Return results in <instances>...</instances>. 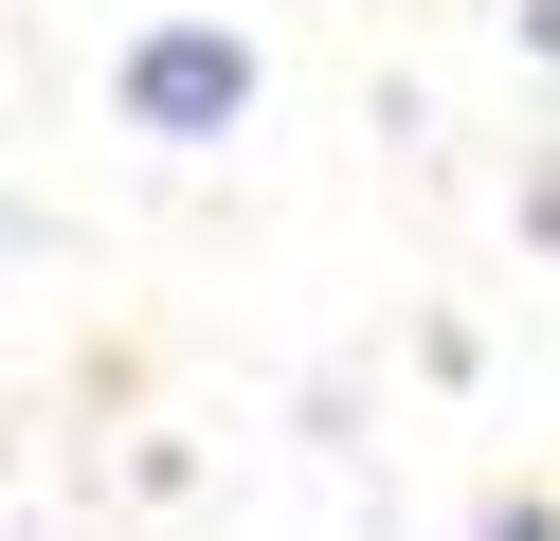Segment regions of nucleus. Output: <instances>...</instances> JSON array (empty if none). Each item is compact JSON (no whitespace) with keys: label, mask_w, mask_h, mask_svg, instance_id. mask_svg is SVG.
<instances>
[{"label":"nucleus","mask_w":560,"mask_h":541,"mask_svg":"<svg viewBox=\"0 0 560 541\" xmlns=\"http://www.w3.org/2000/svg\"><path fill=\"white\" fill-rule=\"evenodd\" d=\"M235 108H254V36H235V19L127 36V127H145V144H235Z\"/></svg>","instance_id":"1"},{"label":"nucleus","mask_w":560,"mask_h":541,"mask_svg":"<svg viewBox=\"0 0 560 541\" xmlns=\"http://www.w3.org/2000/svg\"><path fill=\"white\" fill-rule=\"evenodd\" d=\"M524 36H542V55H560V0H524Z\"/></svg>","instance_id":"3"},{"label":"nucleus","mask_w":560,"mask_h":541,"mask_svg":"<svg viewBox=\"0 0 560 541\" xmlns=\"http://www.w3.org/2000/svg\"><path fill=\"white\" fill-rule=\"evenodd\" d=\"M470 541H560V505H488V524Z\"/></svg>","instance_id":"2"}]
</instances>
